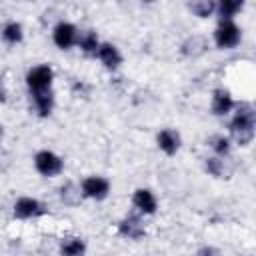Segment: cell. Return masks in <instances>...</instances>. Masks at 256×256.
<instances>
[{"label": "cell", "instance_id": "6da1fadb", "mask_svg": "<svg viewBox=\"0 0 256 256\" xmlns=\"http://www.w3.org/2000/svg\"><path fill=\"white\" fill-rule=\"evenodd\" d=\"M254 126H256V112L254 106L248 102L236 104V114L230 120V134L236 140V144L246 146L254 138Z\"/></svg>", "mask_w": 256, "mask_h": 256}, {"label": "cell", "instance_id": "7a4b0ae2", "mask_svg": "<svg viewBox=\"0 0 256 256\" xmlns=\"http://www.w3.org/2000/svg\"><path fill=\"white\" fill-rule=\"evenodd\" d=\"M34 168L42 176L52 178V176H58L64 170V160L58 154H54L52 150H40L34 156Z\"/></svg>", "mask_w": 256, "mask_h": 256}, {"label": "cell", "instance_id": "3957f363", "mask_svg": "<svg viewBox=\"0 0 256 256\" xmlns=\"http://www.w3.org/2000/svg\"><path fill=\"white\" fill-rule=\"evenodd\" d=\"M52 80H54V70L48 64L34 66L26 74V84H28L30 92H46V90H50Z\"/></svg>", "mask_w": 256, "mask_h": 256}, {"label": "cell", "instance_id": "277c9868", "mask_svg": "<svg viewBox=\"0 0 256 256\" xmlns=\"http://www.w3.org/2000/svg\"><path fill=\"white\" fill-rule=\"evenodd\" d=\"M242 38V30L232 20H220L214 30V42L218 48H234Z\"/></svg>", "mask_w": 256, "mask_h": 256}, {"label": "cell", "instance_id": "5b68a950", "mask_svg": "<svg viewBox=\"0 0 256 256\" xmlns=\"http://www.w3.org/2000/svg\"><path fill=\"white\" fill-rule=\"evenodd\" d=\"M80 192L82 196L86 198H92V200H104L110 192V182L104 178V176H88L82 180L80 184Z\"/></svg>", "mask_w": 256, "mask_h": 256}, {"label": "cell", "instance_id": "8992f818", "mask_svg": "<svg viewBox=\"0 0 256 256\" xmlns=\"http://www.w3.org/2000/svg\"><path fill=\"white\" fill-rule=\"evenodd\" d=\"M42 214H46L44 204L32 196H22L14 202V218L28 220V218H38Z\"/></svg>", "mask_w": 256, "mask_h": 256}, {"label": "cell", "instance_id": "52a82bcc", "mask_svg": "<svg viewBox=\"0 0 256 256\" xmlns=\"http://www.w3.org/2000/svg\"><path fill=\"white\" fill-rule=\"evenodd\" d=\"M52 40H54V44H56L60 50H68L70 46L76 44V40H78V30H76V26H74L72 22L62 20V22H58V24L54 26V30H52Z\"/></svg>", "mask_w": 256, "mask_h": 256}, {"label": "cell", "instance_id": "ba28073f", "mask_svg": "<svg viewBox=\"0 0 256 256\" xmlns=\"http://www.w3.org/2000/svg\"><path fill=\"white\" fill-rule=\"evenodd\" d=\"M234 106H236V102H234L232 94L226 88H216L212 92V104H210V108H212V114L214 116H226Z\"/></svg>", "mask_w": 256, "mask_h": 256}, {"label": "cell", "instance_id": "9c48e42d", "mask_svg": "<svg viewBox=\"0 0 256 256\" xmlns=\"http://www.w3.org/2000/svg\"><path fill=\"white\" fill-rule=\"evenodd\" d=\"M118 234L124 236V238H128V240H140V238H144L146 228H144V224L140 222V218H136V216H126V218H122V220L118 222Z\"/></svg>", "mask_w": 256, "mask_h": 256}, {"label": "cell", "instance_id": "30bf717a", "mask_svg": "<svg viewBox=\"0 0 256 256\" xmlns=\"http://www.w3.org/2000/svg\"><path fill=\"white\" fill-rule=\"evenodd\" d=\"M180 134L176 132V130H172V128H164V130H160L158 132V136H156V144H158V148L164 152V154H168V156H172V154H176L178 150H180Z\"/></svg>", "mask_w": 256, "mask_h": 256}, {"label": "cell", "instance_id": "8fae6325", "mask_svg": "<svg viewBox=\"0 0 256 256\" xmlns=\"http://www.w3.org/2000/svg\"><path fill=\"white\" fill-rule=\"evenodd\" d=\"M98 60L108 68V70H116L122 64V54L118 52V48L110 42H100L98 52H96Z\"/></svg>", "mask_w": 256, "mask_h": 256}, {"label": "cell", "instance_id": "7c38bea8", "mask_svg": "<svg viewBox=\"0 0 256 256\" xmlns=\"http://www.w3.org/2000/svg\"><path fill=\"white\" fill-rule=\"evenodd\" d=\"M132 204H134L142 214H154L156 208H158L156 196H154L152 190H148V188H138V190H134Z\"/></svg>", "mask_w": 256, "mask_h": 256}, {"label": "cell", "instance_id": "4fadbf2b", "mask_svg": "<svg viewBox=\"0 0 256 256\" xmlns=\"http://www.w3.org/2000/svg\"><path fill=\"white\" fill-rule=\"evenodd\" d=\"M30 94H32V104H34L36 114L42 116V118L50 116V112L54 108V96H52V92L46 90V92H30Z\"/></svg>", "mask_w": 256, "mask_h": 256}, {"label": "cell", "instance_id": "5bb4252c", "mask_svg": "<svg viewBox=\"0 0 256 256\" xmlns=\"http://www.w3.org/2000/svg\"><path fill=\"white\" fill-rule=\"evenodd\" d=\"M76 44L80 46V50H82L84 54H88V56H96L98 46H100V40H98V36H96L94 30H84L82 34H78Z\"/></svg>", "mask_w": 256, "mask_h": 256}, {"label": "cell", "instance_id": "9a60e30c", "mask_svg": "<svg viewBox=\"0 0 256 256\" xmlns=\"http://www.w3.org/2000/svg\"><path fill=\"white\" fill-rule=\"evenodd\" d=\"M86 252V244L82 238H76V236H70V238H64L62 244H60V254L62 256H84Z\"/></svg>", "mask_w": 256, "mask_h": 256}, {"label": "cell", "instance_id": "2e32d148", "mask_svg": "<svg viewBox=\"0 0 256 256\" xmlns=\"http://www.w3.org/2000/svg\"><path fill=\"white\" fill-rule=\"evenodd\" d=\"M0 34H2V40H4V42H8V44H18V42L22 40V36H24L22 24L16 22V20H8V22L2 26Z\"/></svg>", "mask_w": 256, "mask_h": 256}, {"label": "cell", "instance_id": "e0dca14e", "mask_svg": "<svg viewBox=\"0 0 256 256\" xmlns=\"http://www.w3.org/2000/svg\"><path fill=\"white\" fill-rule=\"evenodd\" d=\"M244 2L242 0H222L216 4V12L220 16V20H232L234 14H238L242 10Z\"/></svg>", "mask_w": 256, "mask_h": 256}, {"label": "cell", "instance_id": "ac0fdd59", "mask_svg": "<svg viewBox=\"0 0 256 256\" xmlns=\"http://www.w3.org/2000/svg\"><path fill=\"white\" fill-rule=\"evenodd\" d=\"M206 48H208V44H206L204 36H192L182 44V54L184 56H200Z\"/></svg>", "mask_w": 256, "mask_h": 256}, {"label": "cell", "instance_id": "d6986e66", "mask_svg": "<svg viewBox=\"0 0 256 256\" xmlns=\"http://www.w3.org/2000/svg\"><path fill=\"white\" fill-rule=\"evenodd\" d=\"M60 198H62V202H64V204H70V206H74V204H78V202H80V198H82V192H80V188H78L76 184H72V182H66V184L60 188Z\"/></svg>", "mask_w": 256, "mask_h": 256}, {"label": "cell", "instance_id": "ffe728a7", "mask_svg": "<svg viewBox=\"0 0 256 256\" xmlns=\"http://www.w3.org/2000/svg\"><path fill=\"white\" fill-rule=\"evenodd\" d=\"M208 144H210V148L218 154V158L230 154V138L224 136V134H214V136H210V138H208Z\"/></svg>", "mask_w": 256, "mask_h": 256}, {"label": "cell", "instance_id": "44dd1931", "mask_svg": "<svg viewBox=\"0 0 256 256\" xmlns=\"http://www.w3.org/2000/svg\"><path fill=\"white\" fill-rule=\"evenodd\" d=\"M188 8L198 18H208V16H212V12H216V4L212 0H196V2H190Z\"/></svg>", "mask_w": 256, "mask_h": 256}, {"label": "cell", "instance_id": "7402d4cb", "mask_svg": "<svg viewBox=\"0 0 256 256\" xmlns=\"http://www.w3.org/2000/svg\"><path fill=\"white\" fill-rule=\"evenodd\" d=\"M204 168H206V172H208L210 176H216V178H224V174H226L224 162H222V158H218V156L206 158V162H204Z\"/></svg>", "mask_w": 256, "mask_h": 256}, {"label": "cell", "instance_id": "603a6c76", "mask_svg": "<svg viewBox=\"0 0 256 256\" xmlns=\"http://www.w3.org/2000/svg\"><path fill=\"white\" fill-rule=\"evenodd\" d=\"M196 256H220V254H218V250H214V248H210V246H204V248L198 250Z\"/></svg>", "mask_w": 256, "mask_h": 256}, {"label": "cell", "instance_id": "cb8c5ba5", "mask_svg": "<svg viewBox=\"0 0 256 256\" xmlns=\"http://www.w3.org/2000/svg\"><path fill=\"white\" fill-rule=\"evenodd\" d=\"M6 100V92H4V86H2V76H0V102Z\"/></svg>", "mask_w": 256, "mask_h": 256}, {"label": "cell", "instance_id": "d4e9b609", "mask_svg": "<svg viewBox=\"0 0 256 256\" xmlns=\"http://www.w3.org/2000/svg\"><path fill=\"white\" fill-rule=\"evenodd\" d=\"M2 136H4V128H2V124H0V140H2Z\"/></svg>", "mask_w": 256, "mask_h": 256}]
</instances>
